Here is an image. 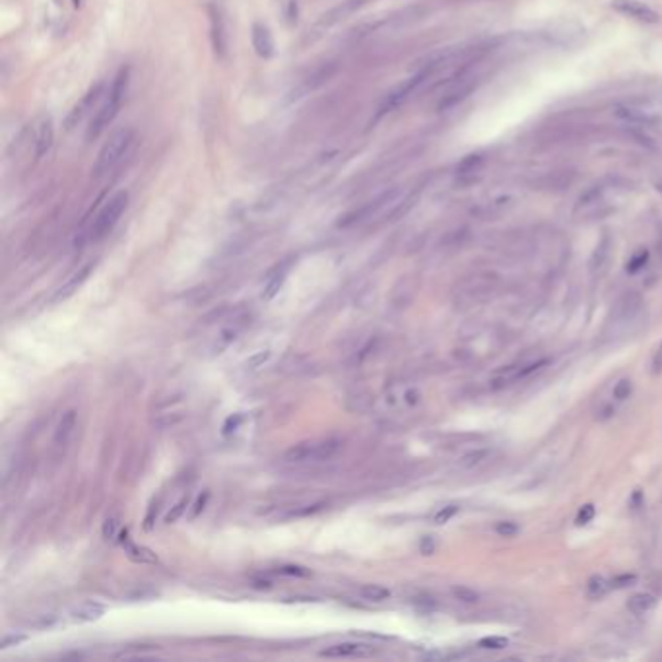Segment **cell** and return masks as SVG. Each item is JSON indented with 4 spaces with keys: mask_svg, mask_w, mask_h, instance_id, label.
Segmentation results:
<instances>
[{
    "mask_svg": "<svg viewBox=\"0 0 662 662\" xmlns=\"http://www.w3.org/2000/svg\"><path fill=\"white\" fill-rule=\"evenodd\" d=\"M206 501H208V494H204V495H198V499H196V501H194V505H193V513H191V517H198V515H201L202 511H204V507H206Z\"/></svg>",
    "mask_w": 662,
    "mask_h": 662,
    "instance_id": "obj_40",
    "label": "cell"
},
{
    "mask_svg": "<svg viewBox=\"0 0 662 662\" xmlns=\"http://www.w3.org/2000/svg\"><path fill=\"white\" fill-rule=\"evenodd\" d=\"M101 90H103V84L93 86L90 92L86 93L84 97L80 100V103H76L74 109L68 113V117L65 119V126H67V130H72L74 126H78L84 117L93 109V105H95V101H100Z\"/></svg>",
    "mask_w": 662,
    "mask_h": 662,
    "instance_id": "obj_12",
    "label": "cell"
},
{
    "mask_svg": "<svg viewBox=\"0 0 662 662\" xmlns=\"http://www.w3.org/2000/svg\"><path fill=\"white\" fill-rule=\"evenodd\" d=\"M654 604H656V598L653 595H649V593H637V595H633L629 598L628 602V610L633 616H645L654 608Z\"/></svg>",
    "mask_w": 662,
    "mask_h": 662,
    "instance_id": "obj_19",
    "label": "cell"
},
{
    "mask_svg": "<svg viewBox=\"0 0 662 662\" xmlns=\"http://www.w3.org/2000/svg\"><path fill=\"white\" fill-rule=\"evenodd\" d=\"M487 454H489V451H486V449L470 451V453H466L464 457H462L461 464L464 466V468H474V466H478V464H482V462L486 461Z\"/></svg>",
    "mask_w": 662,
    "mask_h": 662,
    "instance_id": "obj_25",
    "label": "cell"
},
{
    "mask_svg": "<svg viewBox=\"0 0 662 662\" xmlns=\"http://www.w3.org/2000/svg\"><path fill=\"white\" fill-rule=\"evenodd\" d=\"M133 144H135V133L130 128H119L117 133H113L109 140L103 144V148L97 154V160L93 163V179L111 175L128 156Z\"/></svg>",
    "mask_w": 662,
    "mask_h": 662,
    "instance_id": "obj_3",
    "label": "cell"
},
{
    "mask_svg": "<svg viewBox=\"0 0 662 662\" xmlns=\"http://www.w3.org/2000/svg\"><path fill=\"white\" fill-rule=\"evenodd\" d=\"M507 645H509V641L505 637H497V635L480 639L478 643V647H482V649H492V651H501V649H505Z\"/></svg>",
    "mask_w": 662,
    "mask_h": 662,
    "instance_id": "obj_32",
    "label": "cell"
},
{
    "mask_svg": "<svg viewBox=\"0 0 662 662\" xmlns=\"http://www.w3.org/2000/svg\"><path fill=\"white\" fill-rule=\"evenodd\" d=\"M92 269H93V264H88L84 270H80V272H78V274H76V276L72 278V280H70L67 285H62V288H60L59 294H57V297H55V299H65V297H68L70 294H74L76 290H78V288L84 284L86 280H88L90 272H92Z\"/></svg>",
    "mask_w": 662,
    "mask_h": 662,
    "instance_id": "obj_22",
    "label": "cell"
},
{
    "mask_svg": "<svg viewBox=\"0 0 662 662\" xmlns=\"http://www.w3.org/2000/svg\"><path fill=\"white\" fill-rule=\"evenodd\" d=\"M76 428V412L74 410H68L62 419H60L59 428H57V433H55V443L57 445H67L68 439L72 437Z\"/></svg>",
    "mask_w": 662,
    "mask_h": 662,
    "instance_id": "obj_20",
    "label": "cell"
},
{
    "mask_svg": "<svg viewBox=\"0 0 662 662\" xmlns=\"http://www.w3.org/2000/svg\"><path fill=\"white\" fill-rule=\"evenodd\" d=\"M280 573L282 575H294V577H309V571L297 567V565H284V567H280Z\"/></svg>",
    "mask_w": 662,
    "mask_h": 662,
    "instance_id": "obj_37",
    "label": "cell"
},
{
    "mask_svg": "<svg viewBox=\"0 0 662 662\" xmlns=\"http://www.w3.org/2000/svg\"><path fill=\"white\" fill-rule=\"evenodd\" d=\"M269 358H270V352H269V350H264V352L255 353V356H252V358H249V361H247V367H251V369L260 367V365H262L264 361L269 360Z\"/></svg>",
    "mask_w": 662,
    "mask_h": 662,
    "instance_id": "obj_38",
    "label": "cell"
},
{
    "mask_svg": "<svg viewBox=\"0 0 662 662\" xmlns=\"http://www.w3.org/2000/svg\"><path fill=\"white\" fill-rule=\"evenodd\" d=\"M616 115H618L621 121L631 123V125H656L662 119V103L658 100H654V97L639 95V97L620 101V103L616 105Z\"/></svg>",
    "mask_w": 662,
    "mask_h": 662,
    "instance_id": "obj_4",
    "label": "cell"
},
{
    "mask_svg": "<svg viewBox=\"0 0 662 662\" xmlns=\"http://www.w3.org/2000/svg\"><path fill=\"white\" fill-rule=\"evenodd\" d=\"M629 194V184L620 177H606L600 183L590 187L587 193L581 194L575 204V218L583 222L600 219L614 214Z\"/></svg>",
    "mask_w": 662,
    "mask_h": 662,
    "instance_id": "obj_1",
    "label": "cell"
},
{
    "mask_svg": "<svg viewBox=\"0 0 662 662\" xmlns=\"http://www.w3.org/2000/svg\"><path fill=\"white\" fill-rule=\"evenodd\" d=\"M610 588H612V583H610L608 579L595 575V577L587 583V595L588 598H593V600H600L602 596L608 595Z\"/></svg>",
    "mask_w": 662,
    "mask_h": 662,
    "instance_id": "obj_23",
    "label": "cell"
},
{
    "mask_svg": "<svg viewBox=\"0 0 662 662\" xmlns=\"http://www.w3.org/2000/svg\"><path fill=\"white\" fill-rule=\"evenodd\" d=\"M55 142V128H53V121L50 117H43L37 126H35L34 133V154L35 160H41L53 148Z\"/></svg>",
    "mask_w": 662,
    "mask_h": 662,
    "instance_id": "obj_13",
    "label": "cell"
},
{
    "mask_svg": "<svg viewBox=\"0 0 662 662\" xmlns=\"http://www.w3.org/2000/svg\"><path fill=\"white\" fill-rule=\"evenodd\" d=\"M126 536H128V532H126V530H123V532H121V540H119V542H121V546L125 548L126 555H128V558H130L133 562H136V563H158V555H156V553L151 552V550H148V548H142V546L133 544V542H130V540H128Z\"/></svg>",
    "mask_w": 662,
    "mask_h": 662,
    "instance_id": "obj_16",
    "label": "cell"
},
{
    "mask_svg": "<svg viewBox=\"0 0 662 662\" xmlns=\"http://www.w3.org/2000/svg\"><path fill=\"white\" fill-rule=\"evenodd\" d=\"M210 16V41H212V49L218 55L219 59L226 57L227 50V34H226V22L222 16V10L216 4H210L208 8Z\"/></svg>",
    "mask_w": 662,
    "mask_h": 662,
    "instance_id": "obj_10",
    "label": "cell"
},
{
    "mask_svg": "<svg viewBox=\"0 0 662 662\" xmlns=\"http://www.w3.org/2000/svg\"><path fill=\"white\" fill-rule=\"evenodd\" d=\"M103 612H105V610H103V606H100V604H92V602L80 604L78 608L72 610V620L95 621V620H100L101 616H103Z\"/></svg>",
    "mask_w": 662,
    "mask_h": 662,
    "instance_id": "obj_21",
    "label": "cell"
},
{
    "mask_svg": "<svg viewBox=\"0 0 662 662\" xmlns=\"http://www.w3.org/2000/svg\"><path fill=\"white\" fill-rule=\"evenodd\" d=\"M119 534V522L115 517H109V519L103 522V538L105 540H113V538H117Z\"/></svg>",
    "mask_w": 662,
    "mask_h": 662,
    "instance_id": "obj_35",
    "label": "cell"
},
{
    "mask_svg": "<svg viewBox=\"0 0 662 662\" xmlns=\"http://www.w3.org/2000/svg\"><path fill=\"white\" fill-rule=\"evenodd\" d=\"M340 441L338 439H320V441H309V443L294 445L292 449H288L284 459L292 464H302V462H323L332 459L340 451Z\"/></svg>",
    "mask_w": 662,
    "mask_h": 662,
    "instance_id": "obj_6",
    "label": "cell"
},
{
    "mask_svg": "<svg viewBox=\"0 0 662 662\" xmlns=\"http://www.w3.org/2000/svg\"><path fill=\"white\" fill-rule=\"evenodd\" d=\"M612 8L639 24H661L662 16L643 0H612Z\"/></svg>",
    "mask_w": 662,
    "mask_h": 662,
    "instance_id": "obj_9",
    "label": "cell"
},
{
    "mask_svg": "<svg viewBox=\"0 0 662 662\" xmlns=\"http://www.w3.org/2000/svg\"><path fill=\"white\" fill-rule=\"evenodd\" d=\"M610 255H612V243H610L608 237H604L602 241L598 243V247L595 249V252H593L590 262H588L590 274H602L606 266H608V262H610Z\"/></svg>",
    "mask_w": 662,
    "mask_h": 662,
    "instance_id": "obj_18",
    "label": "cell"
},
{
    "mask_svg": "<svg viewBox=\"0 0 662 662\" xmlns=\"http://www.w3.org/2000/svg\"><path fill=\"white\" fill-rule=\"evenodd\" d=\"M25 641L24 635H10V637L2 639V643H0V649H8L12 645H18V643H22Z\"/></svg>",
    "mask_w": 662,
    "mask_h": 662,
    "instance_id": "obj_41",
    "label": "cell"
},
{
    "mask_svg": "<svg viewBox=\"0 0 662 662\" xmlns=\"http://www.w3.org/2000/svg\"><path fill=\"white\" fill-rule=\"evenodd\" d=\"M398 196H400V191H398V189H389V191H385L383 194H379L375 201H369L367 204H363V206H360L358 210L350 212L346 218H342L340 226L342 227L356 226V224H361V222L373 219V216H377L379 212H383V210L389 208V206H393L394 208V212H393V216H394V214H396V210H398V206H400V202H403Z\"/></svg>",
    "mask_w": 662,
    "mask_h": 662,
    "instance_id": "obj_7",
    "label": "cell"
},
{
    "mask_svg": "<svg viewBox=\"0 0 662 662\" xmlns=\"http://www.w3.org/2000/svg\"><path fill=\"white\" fill-rule=\"evenodd\" d=\"M595 515H596L595 505L587 503V505H583V507L579 509L577 517H575V525H577V527H585V525H588L590 520L595 519Z\"/></svg>",
    "mask_w": 662,
    "mask_h": 662,
    "instance_id": "obj_31",
    "label": "cell"
},
{
    "mask_svg": "<svg viewBox=\"0 0 662 662\" xmlns=\"http://www.w3.org/2000/svg\"><path fill=\"white\" fill-rule=\"evenodd\" d=\"M126 204H128V193L126 191L113 194L109 201L103 204V208L100 210V214L95 216L92 227H90V239L92 241H101L103 237H107L113 231V227L117 226L121 216L125 214Z\"/></svg>",
    "mask_w": 662,
    "mask_h": 662,
    "instance_id": "obj_5",
    "label": "cell"
},
{
    "mask_svg": "<svg viewBox=\"0 0 662 662\" xmlns=\"http://www.w3.org/2000/svg\"><path fill=\"white\" fill-rule=\"evenodd\" d=\"M635 581H637V577H635V575H629L628 573V575H618V577H614L610 583H612V588H626V587H631Z\"/></svg>",
    "mask_w": 662,
    "mask_h": 662,
    "instance_id": "obj_36",
    "label": "cell"
},
{
    "mask_svg": "<svg viewBox=\"0 0 662 662\" xmlns=\"http://www.w3.org/2000/svg\"><path fill=\"white\" fill-rule=\"evenodd\" d=\"M641 307H643V299L637 294H626L614 305V317L610 319V325L618 327V325H623L628 320L631 323L639 315Z\"/></svg>",
    "mask_w": 662,
    "mask_h": 662,
    "instance_id": "obj_11",
    "label": "cell"
},
{
    "mask_svg": "<svg viewBox=\"0 0 662 662\" xmlns=\"http://www.w3.org/2000/svg\"><path fill=\"white\" fill-rule=\"evenodd\" d=\"M419 550H421V553L429 555V553H433V550H435V542H433L429 536L424 538V540H421V546H419Z\"/></svg>",
    "mask_w": 662,
    "mask_h": 662,
    "instance_id": "obj_42",
    "label": "cell"
},
{
    "mask_svg": "<svg viewBox=\"0 0 662 662\" xmlns=\"http://www.w3.org/2000/svg\"><path fill=\"white\" fill-rule=\"evenodd\" d=\"M239 421H241V416H235V419L229 418L226 421V426H224V431H226V433H229V431H231V426H234V428H237V426H239Z\"/></svg>",
    "mask_w": 662,
    "mask_h": 662,
    "instance_id": "obj_43",
    "label": "cell"
},
{
    "mask_svg": "<svg viewBox=\"0 0 662 662\" xmlns=\"http://www.w3.org/2000/svg\"><path fill=\"white\" fill-rule=\"evenodd\" d=\"M631 391H633L631 381H629V379H621L620 383L614 386V398H616V400H626V398H629Z\"/></svg>",
    "mask_w": 662,
    "mask_h": 662,
    "instance_id": "obj_33",
    "label": "cell"
},
{
    "mask_svg": "<svg viewBox=\"0 0 662 662\" xmlns=\"http://www.w3.org/2000/svg\"><path fill=\"white\" fill-rule=\"evenodd\" d=\"M647 262H649V255H647L645 251L639 252V255H635V257L628 262V272L629 274H635V272H639V270L645 266Z\"/></svg>",
    "mask_w": 662,
    "mask_h": 662,
    "instance_id": "obj_34",
    "label": "cell"
},
{
    "mask_svg": "<svg viewBox=\"0 0 662 662\" xmlns=\"http://www.w3.org/2000/svg\"><path fill=\"white\" fill-rule=\"evenodd\" d=\"M284 280H285L284 270H282V272H278V274H274V276L269 280L266 288H264V294H262V297H264V299H272V297L280 292V288H282V284H284Z\"/></svg>",
    "mask_w": 662,
    "mask_h": 662,
    "instance_id": "obj_26",
    "label": "cell"
},
{
    "mask_svg": "<svg viewBox=\"0 0 662 662\" xmlns=\"http://www.w3.org/2000/svg\"><path fill=\"white\" fill-rule=\"evenodd\" d=\"M252 49L259 55L260 59H270L274 55V37L270 34V29L264 24H252L251 29Z\"/></svg>",
    "mask_w": 662,
    "mask_h": 662,
    "instance_id": "obj_15",
    "label": "cell"
},
{
    "mask_svg": "<svg viewBox=\"0 0 662 662\" xmlns=\"http://www.w3.org/2000/svg\"><path fill=\"white\" fill-rule=\"evenodd\" d=\"M482 156H468V158H464V160L459 163V168H457V179L461 181L462 184H470L472 181H476L480 175V171H482Z\"/></svg>",
    "mask_w": 662,
    "mask_h": 662,
    "instance_id": "obj_17",
    "label": "cell"
},
{
    "mask_svg": "<svg viewBox=\"0 0 662 662\" xmlns=\"http://www.w3.org/2000/svg\"><path fill=\"white\" fill-rule=\"evenodd\" d=\"M651 367H653L654 375H661L662 373V344L658 346V350L654 352L653 361H651Z\"/></svg>",
    "mask_w": 662,
    "mask_h": 662,
    "instance_id": "obj_39",
    "label": "cell"
},
{
    "mask_svg": "<svg viewBox=\"0 0 662 662\" xmlns=\"http://www.w3.org/2000/svg\"><path fill=\"white\" fill-rule=\"evenodd\" d=\"M360 595L369 602H383V600H386L391 596V590L381 587V585H363L360 588Z\"/></svg>",
    "mask_w": 662,
    "mask_h": 662,
    "instance_id": "obj_24",
    "label": "cell"
},
{
    "mask_svg": "<svg viewBox=\"0 0 662 662\" xmlns=\"http://www.w3.org/2000/svg\"><path fill=\"white\" fill-rule=\"evenodd\" d=\"M519 525L517 522H513V520H501V522H497L495 525V532H497V536L501 538H513L519 534Z\"/></svg>",
    "mask_w": 662,
    "mask_h": 662,
    "instance_id": "obj_27",
    "label": "cell"
},
{
    "mask_svg": "<svg viewBox=\"0 0 662 662\" xmlns=\"http://www.w3.org/2000/svg\"><path fill=\"white\" fill-rule=\"evenodd\" d=\"M128 78H130L128 67L121 68L117 76L113 78V84H111L109 92L105 95V101L101 103L100 109L95 111L92 123L88 126V135H86V138H88L90 142H93L95 138H100L101 133H103L119 115V111L123 107V101H125L126 97V92H128Z\"/></svg>",
    "mask_w": 662,
    "mask_h": 662,
    "instance_id": "obj_2",
    "label": "cell"
},
{
    "mask_svg": "<svg viewBox=\"0 0 662 662\" xmlns=\"http://www.w3.org/2000/svg\"><path fill=\"white\" fill-rule=\"evenodd\" d=\"M497 285H499V280L494 272H478L462 282L461 294L468 302H486L495 294Z\"/></svg>",
    "mask_w": 662,
    "mask_h": 662,
    "instance_id": "obj_8",
    "label": "cell"
},
{
    "mask_svg": "<svg viewBox=\"0 0 662 662\" xmlns=\"http://www.w3.org/2000/svg\"><path fill=\"white\" fill-rule=\"evenodd\" d=\"M453 595L457 596V600H461V602L472 604V602H478L480 595L476 590H472V588L464 587V585H459V587H453Z\"/></svg>",
    "mask_w": 662,
    "mask_h": 662,
    "instance_id": "obj_28",
    "label": "cell"
},
{
    "mask_svg": "<svg viewBox=\"0 0 662 662\" xmlns=\"http://www.w3.org/2000/svg\"><path fill=\"white\" fill-rule=\"evenodd\" d=\"M461 511V507L459 505H447V507H441L439 511L433 515V522L435 525H445V522H449V520L453 519L457 513Z\"/></svg>",
    "mask_w": 662,
    "mask_h": 662,
    "instance_id": "obj_29",
    "label": "cell"
},
{
    "mask_svg": "<svg viewBox=\"0 0 662 662\" xmlns=\"http://www.w3.org/2000/svg\"><path fill=\"white\" fill-rule=\"evenodd\" d=\"M375 653L373 647L363 645V643H338L325 649L320 656H328V658H363V656H371Z\"/></svg>",
    "mask_w": 662,
    "mask_h": 662,
    "instance_id": "obj_14",
    "label": "cell"
},
{
    "mask_svg": "<svg viewBox=\"0 0 662 662\" xmlns=\"http://www.w3.org/2000/svg\"><path fill=\"white\" fill-rule=\"evenodd\" d=\"M187 509H189V499H187V497H183L181 501L177 503L175 507H171V511L166 515L163 522H166V525H173V522H177V520L181 519V515H183Z\"/></svg>",
    "mask_w": 662,
    "mask_h": 662,
    "instance_id": "obj_30",
    "label": "cell"
}]
</instances>
